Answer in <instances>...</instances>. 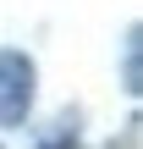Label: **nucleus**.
<instances>
[{
  "mask_svg": "<svg viewBox=\"0 0 143 149\" xmlns=\"http://www.w3.org/2000/svg\"><path fill=\"white\" fill-rule=\"evenodd\" d=\"M33 83H39L33 55L0 50V127H22V122H28V111H33Z\"/></svg>",
  "mask_w": 143,
  "mask_h": 149,
  "instance_id": "obj_1",
  "label": "nucleus"
},
{
  "mask_svg": "<svg viewBox=\"0 0 143 149\" xmlns=\"http://www.w3.org/2000/svg\"><path fill=\"white\" fill-rule=\"evenodd\" d=\"M138 33H127V94H138Z\"/></svg>",
  "mask_w": 143,
  "mask_h": 149,
  "instance_id": "obj_2",
  "label": "nucleus"
}]
</instances>
